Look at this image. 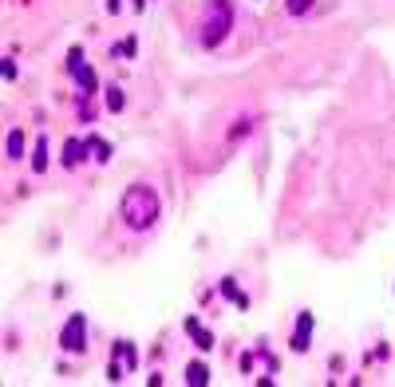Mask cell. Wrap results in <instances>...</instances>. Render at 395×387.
Wrapping results in <instances>:
<instances>
[{
    "label": "cell",
    "mask_w": 395,
    "mask_h": 387,
    "mask_svg": "<svg viewBox=\"0 0 395 387\" xmlns=\"http://www.w3.org/2000/svg\"><path fill=\"white\" fill-rule=\"evenodd\" d=\"M68 76L76 79V87H79V91H87V95H95V91H99V76H95V68H91V63H79V68H71Z\"/></svg>",
    "instance_id": "cell-10"
},
{
    "label": "cell",
    "mask_w": 395,
    "mask_h": 387,
    "mask_svg": "<svg viewBox=\"0 0 395 387\" xmlns=\"http://www.w3.org/2000/svg\"><path fill=\"white\" fill-rule=\"evenodd\" d=\"M111 360L127 363V371H135V368H138V352H135V344H130V340H119V344L111 348Z\"/></svg>",
    "instance_id": "cell-13"
},
{
    "label": "cell",
    "mask_w": 395,
    "mask_h": 387,
    "mask_svg": "<svg viewBox=\"0 0 395 387\" xmlns=\"http://www.w3.org/2000/svg\"><path fill=\"white\" fill-rule=\"evenodd\" d=\"M135 52H138V40H135V36H127L123 43H115V56H127V60H135Z\"/></svg>",
    "instance_id": "cell-16"
},
{
    "label": "cell",
    "mask_w": 395,
    "mask_h": 387,
    "mask_svg": "<svg viewBox=\"0 0 395 387\" xmlns=\"http://www.w3.org/2000/svg\"><path fill=\"white\" fill-rule=\"evenodd\" d=\"M103 103H107V111H111V115H119L123 107H127V91H123L119 83H107L103 87Z\"/></svg>",
    "instance_id": "cell-14"
},
{
    "label": "cell",
    "mask_w": 395,
    "mask_h": 387,
    "mask_svg": "<svg viewBox=\"0 0 395 387\" xmlns=\"http://www.w3.org/2000/svg\"><path fill=\"white\" fill-rule=\"evenodd\" d=\"M76 115H79V123H95V103H91V95H87V91H79Z\"/></svg>",
    "instance_id": "cell-15"
},
{
    "label": "cell",
    "mask_w": 395,
    "mask_h": 387,
    "mask_svg": "<svg viewBox=\"0 0 395 387\" xmlns=\"http://www.w3.org/2000/svg\"><path fill=\"white\" fill-rule=\"evenodd\" d=\"M24 155H32L28 150V138H24V130H9V138H4V158L9 162H24Z\"/></svg>",
    "instance_id": "cell-8"
},
{
    "label": "cell",
    "mask_w": 395,
    "mask_h": 387,
    "mask_svg": "<svg viewBox=\"0 0 395 387\" xmlns=\"http://www.w3.org/2000/svg\"><path fill=\"white\" fill-rule=\"evenodd\" d=\"M119 217H123V225L135 229V233L155 229L158 217H163V198H158V190L146 186V182L127 186L123 190V198H119Z\"/></svg>",
    "instance_id": "cell-1"
},
{
    "label": "cell",
    "mask_w": 395,
    "mask_h": 387,
    "mask_svg": "<svg viewBox=\"0 0 395 387\" xmlns=\"http://www.w3.org/2000/svg\"><path fill=\"white\" fill-rule=\"evenodd\" d=\"M60 348L68 356H83L87 352V316L83 312H71L60 328Z\"/></svg>",
    "instance_id": "cell-3"
},
{
    "label": "cell",
    "mask_w": 395,
    "mask_h": 387,
    "mask_svg": "<svg viewBox=\"0 0 395 387\" xmlns=\"http://www.w3.org/2000/svg\"><path fill=\"white\" fill-rule=\"evenodd\" d=\"M87 155H91V150H87V138H68L63 150H60V166L63 170H79V166L87 162Z\"/></svg>",
    "instance_id": "cell-5"
},
{
    "label": "cell",
    "mask_w": 395,
    "mask_h": 387,
    "mask_svg": "<svg viewBox=\"0 0 395 387\" xmlns=\"http://www.w3.org/2000/svg\"><path fill=\"white\" fill-rule=\"evenodd\" d=\"M182 379H186L190 387H206L210 379H214V371H210L202 360H190V363H186V376H182Z\"/></svg>",
    "instance_id": "cell-12"
},
{
    "label": "cell",
    "mask_w": 395,
    "mask_h": 387,
    "mask_svg": "<svg viewBox=\"0 0 395 387\" xmlns=\"http://www.w3.org/2000/svg\"><path fill=\"white\" fill-rule=\"evenodd\" d=\"M312 324H317V320H312V312H297V324H292V336H289V348L297 356L312 348Z\"/></svg>",
    "instance_id": "cell-4"
},
{
    "label": "cell",
    "mask_w": 395,
    "mask_h": 387,
    "mask_svg": "<svg viewBox=\"0 0 395 387\" xmlns=\"http://www.w3.org/2000/svg\"><path fill=\"white\" fill-rule=\"evenodd\" d=\"M284 9H289V16H304V12H312V0H284Z\"/></svg>",
    "instance_id": "cell-18"
},
{
    "label": "cell",
    "mask_w": 395,
    "mask_h": 387,
    "mask_svg": "<svg viewBox=\"0 0 395 387\" xmlns=\"http://www.w3.org/2000/svg\"><path fill=\"white\" fill-rule=\"evenodd\" d=\"M107 379H111V383H123V379H127V363L111 360V363H107Z\"/></svg>",
    "instance_id": "cell-17"
},
{
    "label": "cell",
    "mask_w": 395,
    "mask_h": 387,
    "mask_svg": "<svg viewBox=\"0 0 395 387\" xmlns=\"http://www.w3.org/2000/svg\"><path fill=\"white\" fill-rule=\"evenodd\" d=\"M79 63H83V48H71V52H68V71L79 68Z\"/></svg>",
    "instance_id": "cell-19"
},
{
    "label": "cell",
    "mask_w": 395,
    "mask_h": 387,
    "mask_svg": "<svg viewBox=\"0 0 395 387\" xmlns=\"http://www.w3.org/2000/svg\"><path fill=\"white\" fill-rule=\"evenodd\" d=\"M4 79H16V60H12V56L4 60Z\"/></svg>",
    "instance_id": "cell-20"
},
{
    "label": "cell",
    "mask_w": 395,
    "mask_h": 387,
    "mask_svg": "<svg viewBox=\"0 0 395 387\" xmlns=\"http://www.w3.org/2000/svg\"><path fill=\"white\" fill-rule=\"evenodd\" d=\"M123 9V0H107V12H119Z\"/></svg>",
    "instance_id": "cell-21"
},
{
    "label": "cell",
    "mask_w": 395,
    "mask_h": 387,
    "mask_svg": "<svg viewBox=\"0 0 395 387\" xmlns=\"http://www.w3.org/2000/svg\"><path fill=\"white\" fill-rule=\"evenodd\" d=\"M87 150H91V158H95L99 166H107V162H111V155H115L111 143H107V138H99L95 130H87Z\"/></svg>",
    "instance_id": "cell-11"
},
{
    "label": "cell",
    "mask_w": 395,
    "mask_h": 387,
    "mask_svg": "<svg viewBox=\"0 0 395 387\" xmlns=\"http://www.w3.org/2000/svg\"><path fill=\"white\" fill-rule=\"evenodd\" d=\"M217 293H222L225 301H233L241 312L250 309V293H241V289H237V277H222V281H217Z\"/></svg>",
    "instance_id": "cell-9"
},
{
    "label": "cell",
    "mask_w": 395,
    "mask_h": 387,
    "mask_svg": "<svg viewBox=\"0 0 395 387\" xmlns=\"http://www.w3.org/2000/svg\"><path fill=\"white\" fill-rule=\"evenodd\" d=\"M130 4H135V9H138V12H143V9H146V0H130Z\"/></svg>",
    "instance_id": "cell-22"
},
{
    "label": "cell",
    "mask_w": 395,
    "mask_h": 387,
    "mask_svg": "<svg viewBox=\"0 0 395 387\" xmlns=\"http://www.w3.org/2000/svg\"><path fill=\"white\" fill-rule=\"evenodd\" d=\"M182 332L194 340L198 352H214V344H217L214 332H210V328H202V320H198V316H186V320H182Z\"/></svg>",
    "instance_id": "cell-6"
},
{
    "label": "cell",
    "mask_w": 395,
    "mask_h": 387,
    "mask_svg": "<svg viewBox=\"0 0 395 387\" xmlns=\"http://www.w3.org/2000/svg\"><path fill=\"white\" fill-rule=\"evenodd\" d=\"M230 28H233V4L230 0H210L206 9H202V48L206 52L222 48Z\"/></svg>",
    "instance_id": "cell-2"
},
{
    "label": "cell",
    "mask_w": 395,
    "mask_h": 387,
    "mask_svg": "<svg viewBox=\"0 0 395 387\" xmlns=\"http://www.w3.org/2000/svg\"><path fill=\"white\" fill-rule=\"evenodd\" d=\"M28 166H32V174H43L48 166H52V147H48V135H36L32 155H28Z\"/></svg>",
    "instance_id": "cell-7"
}]
</instances>
